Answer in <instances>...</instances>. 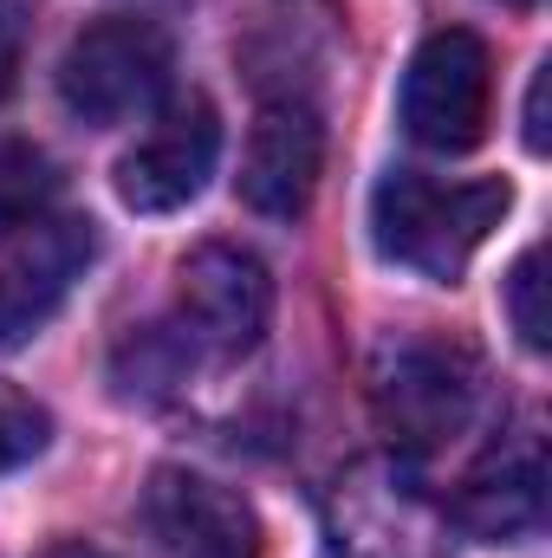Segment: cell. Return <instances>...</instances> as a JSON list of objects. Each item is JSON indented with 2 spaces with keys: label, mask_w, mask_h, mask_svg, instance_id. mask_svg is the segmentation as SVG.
<instances>
[{
  "label": "cell",
  "mask_w": 552,
  "mask_h": 558,
  "mask_svg": "<svg viewBox=\"0 0 552 558\" xmlns=\"http://www.w3.org/2000/svg\"><path fill=\"white\" fill-rule=\"evenodd\" d=\"M98 254L92 221H65L46 215L33 228L13 234V254L0 260V351L26 344L72 292V279L85 274V260Z\"/></svg>",
  "instance_id": "cell-9"
},
{
  "label": "cell",
  "mask_w": 552,
  "mask_h": 558,
  "mask_svg": "<svg viewBox=\"0 0 552 558\" xmlns=\"http://www.w3.org/2000/svg\"><path fill=\"white\" fill-rule=\"evenodd\" d=\"M547 85H552V65H540L533 85H527V149H547Z\"/></svg>",
  "instance_id": "cell-15"
},
{
  "label": "cell",
  "mask_w": 552,
  "mask_h": 558,
  "mask_svg": "<svg viewBox=\"0 0 552 558\" xmlns=\"http://www.w3.org/2000/svg\"><path fill=\"white\" fill-rule=\"evenodd\" d=\"M507 208H514L507 182H429L416 169H391L371 195V241L384 260L410 274L455 279Z\"/></svg>",
  "instance_id": "cell-1"
},
{
  "label": "cell",
  "mask_w": 552,
  "mask_h": 558,
  "mask_svg": "<svg viewBox=\"0 0 552 558\" xmlns=\"http://www.w3.org/2000/svg\"><path fill=\"white\" fill-rule=\"evenodd\" d=\"M319 169H325V124H319V111L299 105V98L261 105L248 156H241V202L254 215H267V221H299L312 208Z\"/></svg>",
  "instance_id": "cell-10"
},
{
  "label": "cell",
  "mask_w": 552,
  "mask_h": 558,
  "mask_svg": "<svg viewBox=\"0 0 552 558\" xmlns=\"http://www.w3.org/2000/svg\"><path fill=\"white\" fill-rule=\"evenodd\" d=\"M332 546L345 558H442L448 553V507L416 481L410 454H371L338 474L332 500Z\"/></svg>",
  "instance_id": "cell-4"
},
{
  "label": "cell",
  "mask_w": 552,
  "mask_h": 558,
  "mask_svg": "<svg viewBox=\"0 0 552 558\" xmlns=\"http://www.w3.org/2000/svg\"><path fill=\"white\" fill-rule=\"evenodd\" d=\"M371 410L397 454H429L481 410V357L435 331H397L371 351Z\"/></svg>",
  "instance_id": "cell-2"
},
{
  "label": "cell",
  "mask_w": 552,
  "mask_h": 558,
  "mask_svg": "<svg viewBox=\"0 0 552 558\" xmlns=\"http://www.w3.org/2000/svg\"><path fill=\"white\" fill-rule=\"evenodd\" d=\"M52 558H111V553H98V546H59Z\"/></svg>",
  "instance_id": "cell-17"
},
{
  "label": "cell",
  "mask_w": 552,
  "mask_h": 558,
  "mask_svg": "<svg viewBox=\"0 0 552 558\" xmlns=\"http://www.w3.org/2000/svg\"><path fill=\"white\" fill-rule=\"evenodd\" d=\"M488 98H494V59L468 26H442L429 33L404 65V137L435 149V156H461L488 131Z\"/></svg>",
  "instance_id": "cell-5"
},
{
  "label": "cell",
  "mask_w": 552,
  "mask_h": 558,
  "mask_svg": "<svg viewBox=\"0 0 552 558\" xmlns=\"http://www.w3.org/2000/svg\"><path fill=\"white\" fill-rule=\"evenodd\" d=\"M59 202V169L39 143L0 137V234H20L33 221H46Z\"/></svg>",
  "instance_id": "cell-12"
},
{
  "label": "cell",
  "mask_w": 552,
  "mask_h": 558,
  "mask_svg": "<svg viewBox=\"0 0 552 558\" xmlns=\"http://www.w3.org/2000/svg\"><path fill=\"white\" fill-rule=\"evenodd\" d=\"M540 513H547V461H540V435L520 428L468 468L455 494V526L488 546H507V539H527Z\"/></svg>",
  "instance_id": "cell-11"
},
{
  "label": "cell",
  "mask_w": 552,
  "mask_h": 558,
  "mask_svg": "<svg viewBox=\"0 0 552 558\" xmlns=\"http://www.w3.org/2000/svg\"><path fill=\"white\" fill-rule=\"evenodd\" d=\"M169 33L156 20H137V13H118V20H98L85 26L65 59H59V105L79 118V124H131V118H149L169 92Z\"/></svg>",
  "instance_id": "cell-3"
},
{
  "label": "cell",
  "mask_w": 552,
  "mask_h": 558,
  "mask_svg": "<svg viewBox=\"0 0 552 558\" xmlns=\"http://www.w3.org/2000/svg\"><path fill=\"white\" fill-rule=\"evenodd\" d=\"M143 520L149 533L163 539L169 558H261V513L208 481V474H189V468H156L149 487H143Z\"/></svg>",
  "instance_id": "cell-8"
},
{
  "label": "cell",
  "mask_w": 552,
  "mask_h": 558,
  "mask_svg": "<svg viewBox=\"0 0 552 558\" xmlns=\"http://www.w3.org/2000/svg\"><path fill=\"white\" fill-rule=\"evenodd\" d=\"M274 318V274L228 241H208L176 274V331L195 357H248Z\"/></svg>",
  "instance_id": "cell-6"
},
{
  "label": "cell",
  "mask_w": 552,
  "mask_h": 558,
  "mask_svg": "<svg viewBox=\"0 0 552 558\" xmlns=\"http://www.w3.org/2000/svg\"><path fill=\"white\" fill-rule=\"evenodd\" d=\"M215 162H221V118L208 98H189L118 156V202L137 215H176L208 189Z\"/></svg>",
  "instance_id": "cell-7"
},
{
  "label": "cell",
  "mask_w": 552,
  "mask_h": 558,
  "mask_svg": "<svg viewBox=\"0 0 552 558\" xmlns=\"http://www.w3.org/2000/svg\"><path fill=\"white\" fill-rule=\"evenodd\" d=\"M507 312L527 351H547V247H527L507 274Z\"/></svg>",
  "instance_id": "cell-14"
},
{
  "label": "cell",
  "mask_w": 552,
  "mask_h": 558,
  "mask_svg": "<svg viewBox=\"0 0 552 558\" xmlns=\"http://www.w3.org/2000/svg\"><path fill=\"white\" fill-rule=\"evenodd\" d=\"M46 441H52V416H46V403H33L26 390L0 384V474L26 468Z\"/></svg>",
  "instance_id": "cell-13"
},
{
  "label": "cell",
  "mask_w": 552,
  "mask_h": 558,
  "mask_svg": "<svg viewBox=\"0 0 552 558\" xmlns=\"http://www.w3.org/2000/svg\"><path fill=\"white\" fill-rule=\"evenodd\" d=\"M501 7H533V0H501Z\"/></svg>",
  "instance_id": "cell-18"
},
{
  "label": "cell",
  "mask_w": 552,
  "mask_h": 558,
  "mask_svg": "<svg viewBox=\"0 0 552 558\" xmlns=\"http://www.w3.org/2000/svg\"><path fill=\"white\" fill-rule=\"evenodd\" d=\"M13 72H20V46H13V26H0V98L13 92Z\"/></svg>",
  "instance_id": "cell-16"
}]
</instances>
